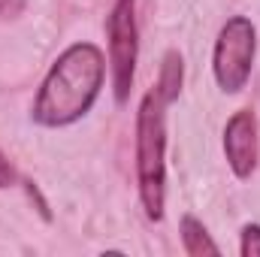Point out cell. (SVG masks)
Segmentation results:
<instances>
[{
    "mask_svg": "<svg viewBox=\"0 0 260 257\" xmlns=\"http://www.w3.org/2000/svg\"><path fill=\"white\" fill-rule=\"evenodd\" d=\"M254 27L248 18H230L215 46V76L224 91H239L251 73Z\"/></svg>",
    "mask_w": 260,
    "mask_h": 257,
    "instance_id": "cell-3",
    "label": "cell"
},
{
    "mask_svg": "<svg viewBox=\"0 0 260 257\" xmlns=\"http://www.w3.org/2000/svg\"><path fill=\"white\" fill-rule=\"evenodd\" d=\"M224 151L236 176H251L254 160H257V121L251 112H236L227 121V136H224Z\"/></svg>",
    "mask_w": 260,
    "mask_h": 257,
    "instance_id": "cell-5",
    "label": "cell"
},
{
    "mask_svg": "<svg viewBox=\"0 0 260 257\" xmlns=\"http://www.w3.org/2000/svg\"><path fill=\"white\" fill-rule=\"evenodd\" d=\"M100 82H103V55L94 46L79 43L67 49L58 58V64L52 67L49 79L43 82L34 118L49 127L76 121L94 103Z\"/></svg>",
    "mask_w": 260,
    "mask_h": 257,
    "instance_id": "cell-1",
    "label": "cell"
},
{
    "mask_svg": "<svg viewBox=\"0 0 260 257\" xmlns=\"http://www.w3.org/2000/svg\"><path fill=\"white\" fill-rule=\"evenodd\" d=\"M182 239H185V251L188 254H218V245L209 239V233L203 230V224L194 221V218H185L182 221Z\"/></svg>",
    "mask_w": 260,
    "mask_h": 257,
    "instance_id": "cell-6",
    "label": "cell"
},
{
    "mask_svg": "<svg viewBox=\"0 0 260 257\" xmlns=\"http://www.w3.org/2000/svg\"><path fill=\"white\" fill-rule=\"evenodd\" d=\"M21 12V0H0V15H15Z\"/></svg>",
    "mask_w": 260,
    "mask_h": 257,
    "instance_id": "cell-10",
    "label": "cell"
},
{
    "mask_svg": "<svg viewBox=\"0 0 260 257\" xmlns=\"http://www.w3.org/2000/svg\"><path fill=\"white\" fill-rule=\"evenodd\" d=\"M6 185H12V167H9V160L0 154V188H6Z\"/></svg>",
    "mask_w": 260,
    "mask_h": 257,
    "instance_id": "cell-9",
    "label": "cell"
},
{
    "mask_svg": "<svg viewBox=\"0 0 260 257\" xmlns=\"http://www.w3.org/2000/svg\"><path fill=\"white\" fill-rule=\"evenodd\" d=\"M109 52H112V76H115V97L124 103L133 82L136 67V21H133V0H118L109 15Z\"/></svg>",
    "mask_w": 260,
    "mask_h": 257,
    "instance_id": "cell-4",
    "label": "cell"
},
{
    "mask_svg": "<svg viewBox=\"0 0 260 257\" xmlns=\"http://www.w3.org/2000/svg\"><path fill=\"white\" fill-rule=\"evenodd\" d=\"M242 254L245 257L260 254V227L257 224H248V227L242 230Z\"/></svg>",
    "mask_w": 260,
    "mask_h": 257,
    "instance_id": "cell-8",
    "label": "cell"
},
{
    "mask_svg": "<svg viewBox=\"0 0 260 257\" xmlns=\"http://www.w3.org/2000/svg\"><path fill=\"white\" fill-rule=\"evenodd\" d=\"M164 100L157 91L145 94L136 121V167L139 194L148 218L164 215Z\"/></svg>",
    "mask_w": 260,
    "mask_h": 257,
    "instance_id": "cell-2",
    "label": "cell"
},
{
    "mask_svg": "<svg viewBox=\"0 0 260 257\" xmlns=\"http://www.w3.org/2000/svg\"><path fill=\"white\" fill-rule=\"evenodd\" d=\"M179 85H182V58H179L176 52H170L167 61H164V70H160V82H157L154 91L160 94L164 103H170V100L179 94Z\"/></svg>",
    "mask_w": 260,
    "mask_h": 257,
    "instance_id": "cell-7",
    "label": "cell"
}]
</instances>
